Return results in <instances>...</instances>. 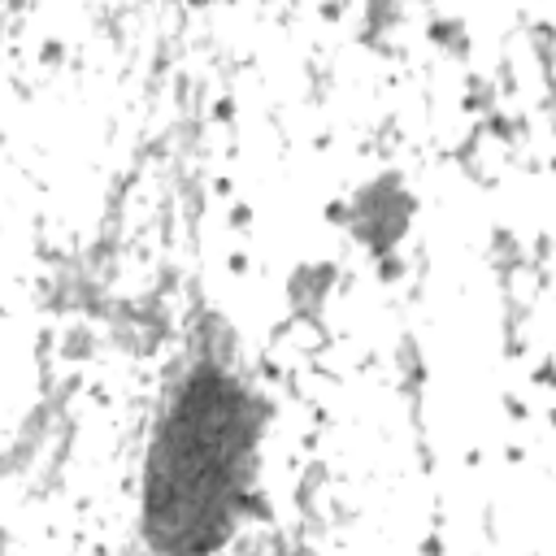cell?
Returning a JSON list of instances; mask_svg holds the SVG:
<instances>
[{
	"label": "cell",
	"instance_id": "obj_1",
	"mask_svg": "<svg viewBox=\"0 0 556 556\" xmlns=\"http://www.w3.org/2000/svg\"><path fill=\"white\" fill-rule=\"evenodd\" d=\"M252 447L248 395L217 369H195L152 447L148 530L161 547H213L239 500Z\"/></svg>",
	"mask_w": 556,
	"mask_h": 556
}]
</instances>
